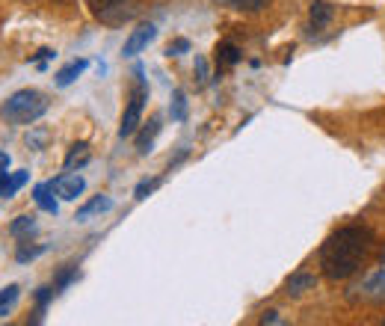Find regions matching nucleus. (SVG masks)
Instances as JSON below:
<instances>
[{
  "label": "nucleus",
  "instance_id": "9d476101",
  "mask_svg": "<svg viewBox=\"0 0 385 326\" xmlns=\"http://www.w3.org/2000/svg\"><path fill=\"white\" fill-rule=\"evenodd\" d=\"M107 211H113V199L110 196H95V199H89V202L78 211V220L86 223L89 216H95V214H107Z\"/></svg>",
  "mask_w": 385,
  "mask_h": 326
},
{
  "label": "nucleus",
  "instance_id": "c85d7f7f",
  "mask_svg": "<svg viewBox=\"0 0 385 326\" xmlns=\"http://www.w3.org/2000/svg\"><path fill=\"white\" fill-rule=\"evenodd\" d=\"M9 167H0V187H4L6 184V181H9V172H6Z\"/></svg>",
  "mask_w": 385,
  "mask_h": 326
},
{
  "label": "nucleus",
  "instance_id": "4be33fe9",
  "mask_svg": "<svg viewBox=\"0 0 385 326\" xmlns=\"http://www.w3.org/2000/svg\"><path fill=\"white\" fill-rule=\"evenodd\" d=\"M190 51V42L187 39H175L167 45V57H181V53H187Z\"/></svg>",
  "mask_w": 385,
  "mask_h": 326
},
{
  "label": "nucleus",
  "instance_id": "cd10ccee",
  "mask_svg": "<svg viewBox=\"0 0 385 326\" xmlns=\"http://www.w3.org/2000/svg\"><path fill=\"white\" fill-rule=\"evenodd\" d=\"M261 323H279V315H276V312H267V315L261 317Z\"/></svg>",
  "mask_w": 385,
  "mask_h": 326
},
{
  "label": "nucleus",
  "instance_id": "39448f33",
  "mask_svg": "<svg viewBox=\"0 0 385 326\" xmlns=\"http://www.w3.org/2000/svg\"><path fill=\"white\" fill-rule=\"evenodd\" d=\"M353 291H359L364 300H385V246L379 252V264L374 273H368L362 279V285H356Z\"/></svg>",
  "mask_w": 385,
  "mask_h": 326
},
{
  "label": "nucleus",
  "instance_id": "c756f323",
  "mask_svg": "<svg viewBox=\"0 0 385 326\" xmlns=\"http://www.w3.org/2000/svg\"><path fill=\"white\" fill-rule=\"evenodd\" d=\"M0 167H9V154L6 152H0Z\"/></svg>",
  "mask_w": 385,
  "mask_h": 326
},
{
  "label": "nucleus",
  "instance_id": "0eeeda50",
  "mask_svg": "<svg viewBox=\"0 0 385 326\" xmlns=\"http://www.w3.org/2000/svg\"><path fill=\"white\" fill-rule=\"evenodd\" d=\"M51 184H53V193H57L60 199H65V202H75V199L86 190V181L80 175H75V172H65L60 178H53Z\"/></svg>",
  "mask_w": 385,
  "mask_h": 326
},
{
  "label": "nucleus",
  "instance_id": "2eb2a0df",
  "mask_svg": "<svg viewBox=\"0 0 385 326\" xmlns=\"http://www.w3.org/2000/svg\"><path fill=\"white\" fill-rule=\"evenodd\" d=\"M216 63H219V65H234V63H241V48H237L234 42H219V45H216Z\"/></svg>",
  "mask_w": 385,
  "mask_h": 326
},
{
  "label": "nucleus",
  "instance_id": "5701e85b",
  "mask_svg": "<svg viewBox=\"0 0 385 326\" xmlns=\"http://www.w3.org/2000/svg\"><path fill=\"white\" fill-rule=\"evenodd\" d=\"M53 57H57V53H53L51 48H42V51H39V53H36V57H33L30 63H33L36 68H45V63H48V60H53Z\"/></svg>",
  "mask_w": 385,
  "mask_h": 326
},
{
  "label": "nucleus",
  "instance_id": "dca6fc26",
  "mask_svg": "<svg viewBox=\"0 0 385 326\" xmlns=\"http://www.w3.org/2000/svg\"><path fill=\"white\" fill-rule=\"evenodd\" d=\"M18 297H21V288H18V285H6L4 291H0V317H6L15 309Z\"/></svg>",
  "mask_w": 385,
  "mask_h": 326
},
{
  "label": "nucleus",
  "instance_id": "412c9836",
  "mask_svg": "<svg viewBox=\"0 0 385 326\" xmlns=\"http://www.w3.org/2000/svg\"><path fill=\"white\" fill-rule=\"evenodd\" d=\"M157 184H160V178H142L139 184H137V190H134V196H137L139 202H142V199H149V193H152Z\"/></svg>",
  "mask_w": 385,
  "mask_h": 326
},
{
  "label": "nucleus",
  "instance_id": "f3484780",
  "mask_svg": "<svg viewBox=\"0 0 385 326\" xmlns=\"http://www.w3.org/2000/svg\"><path fill=\"white\" fill-rule=\"evenodd\" d=\"M169 116L175 122H184L187 119V95L181 93V89H175L172 93V104H169Z\"/></svg>",
  "mask_w": 385,
  "mask_h": 326
},
{
  "label": "nucleus",
  "instance_id": "a878e982",
  "mask_svg": "<svg viewBox=\"0 0 385 326\" xmlns=\"http://www.w3.org/2000/svg\"><path fill=\"white\" fill-rule=\"evenodd\" d=\"M57 294L53 288H39V294H36V300H39V312H45V305H48V300Z\"/></svg>",
  "mask_w": 385,
  "mask_h": 326
},
{
  "label": "nucleus",
  "instance_id": "1a4fd4ad",
  "mask_svg": "<svg viewBox=\"0 0 385 326\" xmlns=\"http://www.w3.org/2000/svg\"><path fill=\"white\" fill-rule=\"evenodd\" d=\"M86 68H89V60H75V63H68L65 68H60L57 75H53V83H57V86H71V83H75V80L83 75Z\"/></svg>",
  "mask_w": 385,
  "mask_h": 326
},
{
  "label": "nucleus",
  "instance_id": "4468645a",
  "mask_svg": "<svg viewBox=\"0 0 385 326\" xmlns=\"http://www.w3.org/2000/svg\"><path fill=\"white\" fill-rule=\"evenodd\" d=\"M86 163H89V146L86 142H75L71 152L65 154V169H80Z\"/></svg>",
  "mask_w": 385,
  "mask_h": 326
},
{
  "label": "nucleus",
  "instance_id": "6e6552de",
  "mask_svg": "<svg viewBox=\"0 0 385 326\" xmlns=\"http://www.w3.org/2000/svg\"><path fill=\"white\" fill-rule=\"evenodd\" d=\"M315 285H317V279L311 276V273H305V270H300V273H293V276L285 282V291H288L290 297H300V294H305V291H315Z\"/></svg>",
  "mask_w": 385,
  "mask_h": 326
},
{
  "label": "nucleus",
  "instance_id": "f03ea898",
  "mask_svg": "<svg viewBox=\"0 0 385 326\" xmlns=\"http://www.w3.org/2000/svg\"><path fill=\"white\" fill-rule=\"evenodd\" d=\"M45 113H48V98L39 89H18V93H12L4 101V107H0V116L9 125H33Z\"/></svg>",
  "mask_w": 385,
  "mask_h": 326
},
{
  "label": "nucleus",
  "instance_id": "9b49d317",
  "mask_svg": "<svg viewBox=\"0 0 385 326\" xmlns=\"http://www.w3.org/2000/svg\"><path fill=\"white\" fill-rule=\"evenodd\" d=\"M332 15H335V9L329 6L326 0H315V4H311V30L320 33L329 21H332Z\"/></svg>",
  "mask_w": 385,
  "mask_h": 326
},
{
  "label": "nucleus",
  "instance_id": "ddd939ff",
  "mask_svg": "<svg viewBox=\"0 0 385 326\" xmlns=\"http://www.w3.org/2000/svg\"><path fill=\"white\" fill-rule=\"evenodd\" d=\"M157 134H160V119L154 116V119L142 128V134H139V140H137V152H139V154H149L152 146H154V137H157Z\"/></svg>",
  "mask_w": 385,
  "mask_h": 326
},
{
  "label": "nucleus",
  "instance_id": "393cba45",
  "mask_svg": "<svg viewBox=\"0 0 385 326\" xmlns=\"http://www.w3.org/2000/svg\"><path fill=\"white\" fill-rule=\"evenodd\" d=\"M196 78H199V83H208V60L205 57H196Z\"/></svg>",
  "mask_w": 385,
  "mask_h": 326
},
{
  "label": "nucleus",
  "instance_id": "6ab92c4d",
  "mask_svg": "<svg viewBox=\"0 0 385 326\" xmlns=\"http://www.w3.org/2000/svg\"><path fill=\"white\" fill-rule=\"evenodd\" d=\"M36 231V216H18V220L9 226V234H15V238H21V234H33Z\"/></svg>",
  "mask_w": 385,
  "mask_h": 326
},
{
  "label": "nucleus",
  "instance_id": "b1692460",
  "mask_svg": "<svg viewBox=\"0 0 385 326\" xmlns=\"http://www.w3.org/2000/svg\"><path fill=\"white\" fill-rule=\"evenodd\" d=\"M42 252H45V246H33V249H18V261H33L36 256H42Z\"/></svg>",
  "mask_w": 385,
  "mask_h": 326
},
{
  "label": "nucleus",
  "instance_id": "423d86ee",
  "mask_svg": "<svg viewBox=\"0 0 385 326\" xmlns=\"http://www.w3.org/2000/svg\"><path fill=\"white\" fill-rule=\"evenodd\" d=\"M154 36H157V27H154V24H139V27L131 30V36L125 39L122 53H125V57H137V53H142L145 48L154 42Z\"/></svg>",
  "mask_w": 385,
  "mask_h": 326
},
{
  "label": "nucleus",
  "instance_id": "f8f14e48",
  "mask_svg": "<svg viewBox=\"0 0 385 326\" xmlns=\"http://www.w3.org/2000/svg\"><path fill=\"white\" fill-rule=\"evenodd\" d=\"M33 199H36V205H39L45 214H57L60 211L57 199H53V184H51V181H48V184H36Z\"/></svg>",
  "mask_w": 385,
  "mask_h": 326
},
{
  "label": "nucleus",
  "instance_id": "aec40b11",
  "mask_svg": "<svg viewBox=\"0 0 385 326\" xmlns=\"http://www.w3.org/2000/svg\"><path fill=\"white\" fill-rule=\"evenodd\" d=\"M226 6H231V9H246V12H258V9H264L270 0H223Z\"/></svg>",
  "mask_w": 385,
  "mask_h": 326
},
{
  "label": "nucleus",
  "instance_id": "a211bd4d",
  "mask_svg": "<svg viewBox=\"0 0 385 326\" xmlns=\"http://www.w3.org/2000/svg\"><path fill=\"white\" fill-rule=\"evenodd\" d=\"M24 184H27V172H12L6 184L0 187V196H4V199H12V196H15L18 190H21Z\"/></svg>",
  "mask_w": 385,
  "mask_h": 326
},
{
  "label": "nucleus",
  "instance_id": "20e7f679",
  "mask_svg": "<svg viewBox=\"0 0 385 326\" xmlns=\"http://www.w3.org/2000/svg\"><path fill=\"white\" fill-rule=\"evenodd\" d=\"M86 6L93 9L95 18H101L107 24H122L125 18L134 15V6L127 0H86Z\"/></svg>",
  "mask_w": 385,
  "mask_h": 326
},
{
  "label": "nucleus",
  "instance_id": "7ed1b4c3",
  "mask_svg": "<svg viewBox=\"0 0 385 326\" xmlns=\"http://www.w3.org/2000/svg\"><path fill=\"white\" fill-rule=\"evenodd\" d=\"M137 86H134V93L131 98H127V107H125V113H122V125H119V137H134L137 128H139V122H142V110H145V101H149V83H145V71L142 65H137Z\"/></svg>",
  "mask_w": 385,
  "mask_h": 326
},
{
  "label": "nucleus",
  "instance_id": "bb28decb",
  "mask_svg": "<svg viewBox=\"0 0 385 326\" xmlns=\"http://www.w3.org/2000/svg\"><path fill=\"white\" fill-rule=\"evenodd\" d=\"M45 140H48V131H39V134H27V146H30V149H39Z\"/></svg>",
  "mask_w": 385,
  "mask_h": 326
},
{
  "label": "nucleus",
  "instance_id": "f257e3e1",
  "mask_svg": "<svg viewBox=\"0 0 385 326\" xmlns=\"http://www.w3.org/2000/svg\"><path fill=\"white\" fill-rule=\"evenodd\" d=\"M374 231L368 226H344L320 246V270L329 282H344L359 273L364 256L371 252Z\"/></svg>",
  "mask_w": 385,
  "mask_h": 326
}]
</instances>
